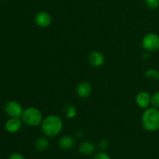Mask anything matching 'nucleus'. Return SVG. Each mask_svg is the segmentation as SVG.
Segmentation results:
<instances>
[{
    "label": "nucleus",
    "instance_id": "nucleus-1",
    "mask_svg": "<svg viewBox=\"0 0 159 159\" xmlns=\"http://www.w3.org/2000/svg\"><path fill=\"white\" fill-rule=\"evenodd\" d=\"M40 126L43 134L48 138H53L61 132L63 121L57 115L51 114L43 118Z\"/></svg>",
    "mask_w": 159,
    "mask_h": 159
},
{
    "label": "nucleus",
    "instance_id": "nucleus-2",
    "mask_svg": "<svg viewBox=\"0 0 159 159\" xmlns=\"http://www.w3.org/2000/svg\"><path fill=\"white\" fill-rule=\"evenodd\" d=\"M141 124L145 130L155 132L159 130V109L147 108L142 114Z\"/></svg>",
    "mask_w": 159,
    "mask_h": 159
},
{
    "label": "nucleus",
    "instance_id": "nucleus-3",
    "mask_svg": "<svg viewBox=\"0 0 159 159\" xmlns=\"http://www.w3.org/2000/svg\"><path fill=\"white\" fill-rule=\"evenodd\" d=\"M21 117L23 122L30 127L40 125L43 119L41 111L36 107H28L25 109Z\"/></svg>",
    "mask_w": 159,
    "mask_h": 159
},
{
    "label": "nucleus",
    "instance_id": "nucleus-4",
    "mask_svg": "<svg viewBox=\"0 0 159 159\" xmlns=\"http://www.w3.org/2000/svg\"><path fill=\"white\" fill-rule=\"evenodd\" d=\"M141 46L148 52H154L159 50V35L155 33H149L144 36L141 40Z\"/></svg>",
    "mask_w": 159,
    "mask_h": 159
},
{
    "label": "nucleus",
    "instance_id": "nucleus-5",
    "mask_svg": "<svg viewBox=\"0 0 159 159\" xmlns=\"http://www.w3.org/2000/svg\"><path fill=\"white\" fill-rule=\"evenodd\" d=\"M23 110L22 106L16 101H9L5 106V112L9 117L20 118L23 115Z\"/></svg>",
    "mask_w": 159,
    "mask_h": 159
},
{
    "label": "nucleus",
    "instance_id": "nucleus-6",
    "mask_svg": "<svg viewBox=\"0 0 159 159\" xmlns=\"http://www.w3.org/2000/svg\"><path fill=\"white\" fill-rule=\"evenodd\" d=\"M36 25L40 28H47L52 23V17L49 12L46 11H40L34 16Z\"/></svg>",
    "mask_w": 159,
    "mask_h": 159
},
{
    "label": "nucleus",
    "instance_id": "nucleus-7",
    "mask_svg": "<svg viewBox=\"0 0 159 159\" xmlns=\"http://www.w3.org/2000/svg\"><path fill=\"white\" fill-rule=\"evenodd\" d=\"M135 101H136V104L140 108L146 110L151 105V96L146 91L140 92L136 96Z\"/></svg>",
    "mask_w": 159,
    "mask_h": 159
},
{
    "label": "nucleus",
    "instance_id": "nucleus-8",
    "mask_svg": "<svg viewBox=\"0 0 159 159\" xmlns=\"http://www.w3.org/2000/svg\"><path fill=\"white\" fill-rule=\"evenodd\" d=\"M22 127V121L20 118L10 117L5 124V128L6 131L10 134H15L18 132Z\"/></svg>",
    "mask_w": 159,
    "mask_h": 159
},
{
    "label": "nucleus",
    "instance_id": "nucleus-9",
    "mask_svg": "<svg viewBox=\"0 0 159 159\" xmlns=\"http://www.w3.org/2000/svg\"><path fill=\"white\" fill-rule=\"evenodd\" d=\"M89 61L93 67L99 68L105 63V57L99 51H93L89 55Z\"/></svg>",
    "mask_w": 159,
    "mask_h": 159
},
{
    "label": "nucleus",
    "instance_id": "nucleus-10",
    "mask_svg": "<svg viewBox=\"0 0 159 159\" xmlns=\"http://www.w3.org/2000/svg\"><path fill=\"white\" fill-rule=\"evenodd\" d=\"M93 88L89 82H82L79 83L76 87V93L77 95L81 98H87L91 95Z\"/></svg>",
    "mask_w": 159,
    "mask_h": 159
},
{
    "label": "nucleus",
    "instance_id": "nucleus-11",
    "mask_svg": "<svg viewBox=\"0 0 159 159\" xmlns=\"http://www.w3.org/2000/svg\"><path fill=\"white\" fill-rule=\"evenodd\" d=\"M75 144V139L70 135H64L58 140V146L61 150H71Z\"/></svg>",
    "mask_w": 159,
    "mask_h": 159
},
{
    "label": "nucleus",
    "instance_id": "nucleus-12",
    "mask_svg": "<svg viewBox=\"0 0 159 159\" xmlns=\"http://www.w3.org/2000/svg\"><path fill=\"white\" fill-rule=\"evenodd\" d=\"M96 151V145L91 141H83L79 146V152L82 155L89 156L93 155Z\"/></svg>",
    "mask_w": 159,
    "mask_h": 159
},
{
    "label": "nucleus",
    "instance_id": "nucleus-13",
    "mask_svg": "<svg viewBox=\"0 0 159 159\" xmlns=\"http://www.w3.org/2000/svg\"><path fill=\"white\" fill-rule=\"evenodd\" d=\"M34 146H35L36 150L38 151V152H44L48 149V146H49V141L46 137H40L36 140Z\"/></svg>",
    "mask_w": 159,
    "mask_h": 159
},
{
    "label": "nucleus",
    "instance_id": "nucleus-14",
    "mask_svg": "<svg viewBox=\"0 0 159 159\" xmlns=\"http://www.w3.org/2000/svg\"><path fill=\"white\" fill-rule=\"evenodd\" d=\"M144 75L148 79H151L152 80L159 81V71L155 68H151L147 70L144 73Z\"/></svg>",
    "mask_w": 159,
    "mask_h": 159
},
{
    "label": "nucleus",
    "instance_id": "nucleus-15",
    "mask_svg": "<svg viewBox=\"0 0 159 159\" xmlns=\"http://www.w3.org/2000/svg\"><path fill=\"white\" fill-rule=\"evenodd\" d=\"M65 116L68 119H72V118H75L77 115V111H76V109L75 108L72 106H67L65 107Z\"/></svg>",
    "mask_w": 159,
    "mask_h": 159
},
{
    "label": "nucleus",
    "instance_id": "nucleus-16",
    "mask_svg": "<svg viewBox=\"0 0 159 159\" xmlns=\"http://www.w3.org/2000/svg\"><path fill=\"white\" fill-rule=\"evenodd\" d=\"M151 105L152 107L159 109V91L155 92L152 96H151Z\"/></svg>",
    "mask_w": 159,
    "mask_h": 159
},
{
    "label": "nucleus",
    "instance_id": "nucleus-17",
    "mask_svg": "<svg viewBox=\"0 0 159 159\" xmlns=\"http://www.w3.org/2000/svg\"><path fill=\"white\" fill-rule=\"evenodd\" d=\"M147 7L151 9H156L159 7V0H144Z\"/></svg>",
    "mask_w": 159,
    "mask_h": 159
},
{
    "label": "nucleus",
    "instance_id": "nucleus-18",
    "mask_svg": "<svg viewBox=\"0 0 159 159\" xmlns=\"http://www.w3.org/2000/svg\"><path fill=\"white\" fill-rule=\"evenodd\" d=\"M94 159H111L110 155L107 153H106L104 151L99 152L96 153L94 156Z\"/></svg>",
    "mask_w": 159,
    "mask_h": 159
},
{
    "label": "nucleus",
    "instance_id": "nucleus-19",
    "mask_svg": "<svg viewBox=\"0 0 159 159\" xmlns=\"http://www.w3.org/2000/svg\"><path fill=\"white\" fill-rule=\"evenodd\" d=\"M99 147L102 151L107 150L108 148L110 147V142H109V141H107L106 139L101 140L99 143Z\"/></svg>",
    "mask_w": 159,
    "mask_h": 159
},
{
    "label": "nucleus",
    "instance_id": "nucleus-20",
    "mask_svg": "<svg viewBox=\"0 0 159 159\" xmlns=\"http://www.w3.org/2000/svg\"><path fill=\"white\" fill-rule=\"evenodd\" d=\"M8 159H26L22 154L20 153H13L9 155Z\"/></svg>",
    "mask_w": 159,
    "mask_h": 159
}]
</instances>
